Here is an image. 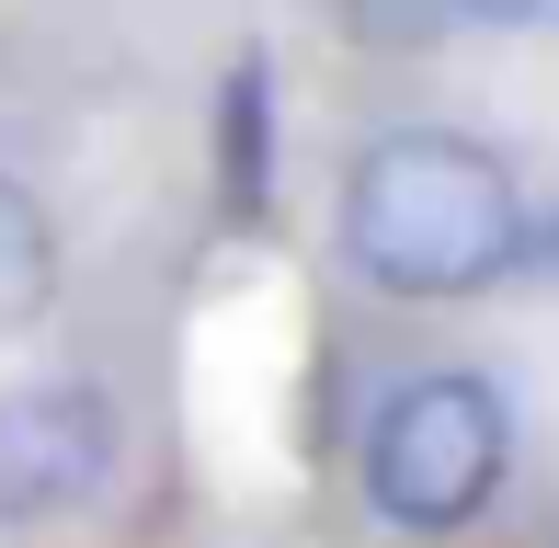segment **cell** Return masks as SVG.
<instances>
[{
  "label": "cell",
  "mask_w": 559,
  "mask_h": 548,
  "mask_svg": "<svg viewBox=\"0 0 559 548\" xmlns=\"http://www.w3.org/2000/svg\"><path fill=\"white\" fill-rule=\"evenodd\" d=\"M343 263L377 297H479L525 274V183L468 127H389L343 171Z\"/></svg>",
  "instance_id": "1"
},
{
  "label": "cell",
  "mask_w": 559,
  "mask_h": 548,
  "mask_svg": "<svg viewBox=\"0 0 559 548\" xmlns=\"http://www.w3.org/2000/svg\"><path fill=\"white\" fill-rule=\"evenodd\" d=\"M502 468H514V412L479 366H423L400 378L366 422V503L400 537H456L491 514Z\"/></svg>",
  "instance_id": "2"
},
{
  "label": "cell",
  "mask_w": 559,
  "mask_h": 548,
  "mask_svg": "<svg viewBox=\"0 0 559 548\" xmlns=\"http://www.w3.org/2000/svg\"><path fill=\"white\" fill-rule=\"evenodd\" d=\"M115 480V401L81 378H23L0 389V526H46V514L92 503Z\"/></svg>",
  "instance_id": "3"
},
{
  "label": "cell",
  "mask_w": 559,
  "mask_h": 548,
  "mask_svg": "<svg viewBox=\"0 0 559 548\" xmlns=\"http://www.w3.org/2000/svg\"><path fill=\"white\" fill-rule=\"evenodd\" d=\"M217 171H228V206L263 217V194H274V92H263V58L228 69V104H217Z\"/></svg>",
  "instance_id": "4"
},
{
  "label": "cell",
  "mask_w": 559,
  "mask_h": 548,
  "mask_svg": "<svg viewBox=\"0 0 559 548\" xmlns=\"http://www.w3.org/2000/svg\"><path fill=\"white\" fill-rule=\"evenodd\" d=\"M46 297H58V229H46V206L0 171V332L46 320Z\"/></svg>",
  "instance_id": "5"
},
{
  "label": "cell",
  "mask_w": 559,
  "mask_h": 548,
  "mask_svg": "<svg viewBox=\"0 0 559 548\" xmlns=\"http://www.w3.org/2000/svg\"><path fill=\"white\" fill-rule=\"evenodd\" d=\"M445 23H502V35H559V0H445Z\"/></svg>",
  "instance_id": "6"
},
{
  "label": "cell",
  "mask_w": 559,
  "mask_h": 548,
  "mask_svg": "<svg viewBox=\"0 0 559 548\" xmlns=\"http://www.w3.org/2000/svg\"><path fill=\"white\" fill-rule=\"evenodd\" d=\"M525 263L559 274V206H548V217H525Z\"/></svg>",
  "instance_id": "7"
}]
</instances>
